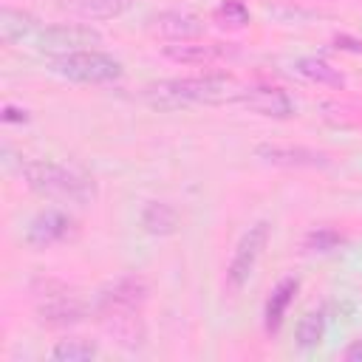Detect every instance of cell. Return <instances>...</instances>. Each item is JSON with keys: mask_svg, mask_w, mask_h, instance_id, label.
Instances as JSON below:
<instances>
[{"mask_svg": "<svg viewBox=\"0 0 362 362\" xmlns=\"http://www.w3.org/2000/svg\"><path fill=\"white\" fill-rule=\"evenodd\" d=\"M240 88L226 74H206V76H184V79H161L141 90V99L156 110H178L189 105H218L235 99Z\"/></svg>", "mask_w": 362, "mask_h": 362, "instance_id": "cell-1", "label": "cell"}, {"mask_svg": "<svg viewBox=\"0 0 362 362\" xmlns=\"http://www.w3.org/2000/svg\"><path fill=\"white\" fill-rule=\"evenodd\" d=\"M20 175L25 178V184L37 195H45L54 201H68V204L82 206V204H90L96 198V181L76 167L31 158V161L20 164Z\"/></svg>", "mask_w": 362, "mask_h": 362, "instance_id": "cell-2", "label": "cell"}, {"mask_svg": "<svg viewBox=\"0 0 362 362\" xmlns=\"http://www.w3.org/2000/svg\"><path fill=\"white\" fill-rule=\"evenodd\" d=\"M51 71L71 79V82H85V85H105V82H116L122 76V62L113 59L110 54L102 51H74V54H62L51 59Z\"/></svg>", "mask_w": 362, "mask_h": 362, "instance_id": "cell-3", "label": "cell"}, {"mask_svg": "<svg viewBox=\"0 0 362 362\" xmlns=\"http://www.w3.org/2000/svg\"><path fill=\"white\" fill-rule=\"evenodd\" d=\"M147 300V283L136 274H122L116 280H110L99 297H96V311L105 320H133L139 314V308Z\"/></svg>", "mask_w": 362, "mask_h": 362, "instance_id": "cell-4", "label": "cell"}, {"mask_svg": "<svg viewBox=\"0 0 362 362\" xmlns=\"http://www.w3.org/2000/svg\"><path fill=\"white\" fill-rule=\"evenodd\" d=\"M102 42V34L90 25H82V23H59V25H45L37 31L34 37V45L37 51L42 54H54V57H62V54H74V51H88L90 45H99Z\"/></svg>", "mask_w": 362, "mask_h": 362, "instance_id": "cell-5", "label": "cell"}, {"mask_svg": "<svg viewBox=\"0 0 362 362\" xmlns=\"http://www.w3.org/2000/svg\"><path fill=\"white\" fill-rule=\"evenodd\" d=\"M269 232L272 229H269L266 221H257V223H252L243 232V238L238 240L235 255L229 260V269H226V286H229V291H238L252 277V272H255V266H257V260H260V255H263V249L269 243Z\"/></svg>", "mask_w": 362, "mask_h": 362, "instance_id": "cell-6", "label": "cell"}, {"mask_svg": "<svg viewBox=\"0 0 362 362\" xmlns=\"http://www.w3.org/2000/svg\"><path fill=\"white\" fill-rule=\"evenodd\" d=\"M74 235H76V221L59 209H45V212L34 215L25 226V243L34 249H48Z\"/></svg>", "mask_w": 362, "mask_h": 362, "instance_id": "cell-7", "label": "cell"}, {"mask_svg": "<svg viewBox=\"0 0 362 362\" xmlns=\"http://www.w3.org/2000/svg\"><path fill=\"white\" fill-rule=\"evenodd\" d=\"M238 105H243L252 113L260 116H272V119H288L294 116V102L288 99L286 90L274 88V85H257V88H240V93L235 96Z\"/></svg>", "mask_w": 362, "mask_h": 362, "instance_id": "cell-8", "label": "cell"}, {"mask_svg": "<svg viewBox=\"0 0 362 362\" xmlns=\"http://www.w3.org/2000/svg\"><path fill=\"white\" fill-rule=\"evenodd\" d=\"M150 31L175 42H187L204 34V23L187 11H158L156 17H150Z\"/></svg>", "mask_w": 362, "mask_h": 362, "instance_id": "cell-9", "label": "cell"}, {"mask_svg": "<svg viewBox=\"0 0 362 362\" xmlns=\"http://www.w3.org/2000/svg\"><path fill=\"white\" fill-rule=\"evenodd\" d=\"M263 161L277 167H328V156L311 147H288V144H260L255 150Z\"/></svg>", "mask_w": 362, "mask_h": 362, "instance_id": "cell-10", "label": "cell"}, {"mask_svg": "<svg viewBox=\"0 0 362 362\" xmlns=\"http://www.w3.org/2000/svg\"><path fill=\"white\" fill-rule=\"evenodd\" d=\"M232 54L229 45L223 42H175V45H164V57L181 65H212L218 59H226Z\"/></svg>", "mask_w": 362, "mask_h": 362, "instance_id": "cell-11", "label": "cell"}, {"mask_svg": "<svg viewBox=\"0 0 362 362\" xmlns=\"http://www.w3.org/2000/svg\"><path fill=\"white\" fill-rule=\"evenodd\" d=\"M85 317V305L68 294V291H59V294H48V300L40 305V320L45 325H54V328H62V325H74Z\"/></svg>", "mask_w": 362, "mask_h": 362, "instance_id": "cell-12", "label": "cell"}, {"mask_svg": "<svg viewBox=\"0 0 362 362\" xmlns=\"http://www.w3.org/2000/svg\"><path fill=\"white\" fill-rule=\"evenodd\" d=\"M300 288V280L297 277H286L280 280L274 288H272V297L266 300V311H263V322H266V331H277L288 305L294 303V294Z\"/></svg>", "mask_w": 362, "mask_h": 362, "instance_id": "cell-13", "label": "cell"}, {"mask_svg": "<svg viewBox=\"0 0 362 362\" xmlns=\"http://www.w3.org/2000/svg\"><path fill=\"white\" fill-rule=\"evenodd\" d=\"M59 6L82 20H113L124 14L133 0H62Z\"/></svg>", "mask_w": 362, "mask_h": 362, "instance_id": "cell-14", "label": "cell"}, {"mask_svg": "<svg viewBox=\"0 0 362 362\" xmlns=\"http://www.w3.org/2000/svg\"><path fill=\"white\" fill-rule=\"evenodd\" d=\"M40 31V23L34 14L20 11V8H3L0 11V37L6 42H23V40H34Z\"/></svg>", "mask_w": 362, "mask_h": 362, "instance_id": "cell-15", "label": "cell"}, {"mask_svg": "<svg viewBox=\"0 0 362 362\" xmlns=\"http://www.w3.org/2000/svg\"><path fill=\"white\" fill-rule=\"evenodd\" d=\"M139 221H141V226L150 235H170L178 226V212H175V206H170L164 201H150L141 209V218Z\"/></svg>", "mask_w": 362, "mask_h": 362, "instance_id": "cell-16", "label": "cell"}, {"mask_svg": "<svg viewBox=\"0 0 362 362\" xmlns=\"http://www.w3.org/2000/svg\"><path fill=\"white\" fill-rule=\"evenodd\" d=\"M297 74H303V76L311 79V82L331 85V88H342V82H345L337 68H331L325 59H317V57H303V59H297Z\"/></svg>", "mask_w": 362, "mask_h": 362, "instance_id": "cell-17", "label": "cell"}, {"mask_svg": "<svg viewBox=\"0 0 362 362\" xmlns=\"http://www.w3.org/2000/svg\"><path fill=\"white\" fill-rule=\"evenodd\" d=\"M96 354H99L96 345H90L85 339H62V342H57L51 348V359L54 362H88Z\"/></svg>", "mask_w": 362, "mask_h": 362, "instance_id": "cell-18", "label": "cell"}, {"mask_svg": "<svg viewBox=\"0 0 362 362\" xmlns=\"http://www.w3.org/2000/svg\"><path fill=\"white\" fill-rule=\"evenodd\" d=\"M322 331H325V317H322V311H308V314L300 317V322H297V331H294L297 345H300V348H314V345L322 339Z\"/></svg>", "mask_w": 362, "mask_h": 362, "instance_id": "cell-19", "label": "cell"}, {"mask_svg": "<svg viewBox=\"0 0 362 362\" xmlns=\"http://www.w3.org/2000/svg\"><path fill=\"white\" fill-rule=\"evenodd\" d=\"M215 20L221 25H229V28H240L249 23V8L240 3V0H223L218 8H215Z\"/></svg>", "mask_w": 362, "mask_h": 362, "instance_id": "cell-20", "label": "cell"}, {"mask_svg": "<svg viewBox=\"0 0 362 362\" xmlns=\"http://www.w3.org/2000/svg\"><path fill=\"white\" fill-rule=\"evenodd\" d=\"M342 240H345V238H342L337 229H331V226H320V229L308 232V238H305V249H308V252H331V249H337Z\"/></svg>", "mask_w": 362, "mask_h": 362, "instance_id": "cell-21", "label": "cell"}, {"mask_svg": "<svg viewBox=\"0 0 362 362\" xmlns=\"http://www.w3.org/2000/svg\"><path fill=\"white\" fill-rule=\"evenodd\" d=\"M334 42H337L339 48H345V51H356V54H362V40H356V37L337 34V37H334Z\"/></svg>", "mask_w": 362, "mask_h": 362, "instance_id": "cell-22", "label": "cell"}, {"mask_svg": "<svg viewBox=\"0 0 362 362\" xmlns=\"http://www.w3.org/2000/svg\"><path fill=\"white\" fill-rule=\"evenodd\" d=\"M3 122H28V113L23 110V107H14V105H6L3 107Z\"/></svg>", "mask_w": 362, "mask_h": 362, "instance_id": "cell-23", "label": "cell"}, {"mask_svg": "<svg viewBox=\"0 0 362 362\" xmlns=\"http://www.w3.org/2000/svg\"><path fill=\"white\" fill-rule=\"evenodd\" d=\"M342 359H345V362H356V359H362V339H354V342L342 351Z\"/></svg>", "mask_w": 362, "mask_h": 362, "instance_id": "cell-24", "label": "cell"}]
</instances>
